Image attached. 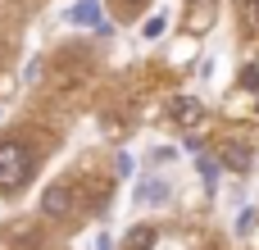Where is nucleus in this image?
Wrapping results in <instances>:
<instances>
[{"label": "nucleus", "mask_w": 259, "mask_h": 250, "mask_svg": "<svg viewBox=\"0 0 259 250\" xmlns=\"http://www.w3.org/2000/svg\"><path fill=\"white\" fill-rule=\"evenodd\" d=\"M36 173V155L27 141H0V191H18L23 182H32Z\"/></svg>", "instance_id": "obj_1"}, {"label": "nucleus", "mask_w": 259, "mask_h": 250, "mask_svg": "<svg viewBox=\"0 0 259 250\" xmlns=\"http://www.w3.org/2000/svg\"><path fill=\"white\" fill-rule=\"evenodd\" d=\"M41 214H46V219H55V223H59V219H68V214H73V191H68L64 182L46 187V191H41Z\"/></svg>", "instance_id": "obj_2"}, {"label": "nucleus", "mask_w": 259, "mask_h": 250, "mask_svg": "<svg viewBox=\"0 0 259 250\" xmlns=\"http://www.w3.org/2000/svg\"><path fill=\"white\" fill-rule=\"evenodd\" d=\"M200 114H205V105H200L196 96H173V100H168V118H173V123H182V128L200 123Z\"/></svg>", "instance_id": "obj_3"}, {"label": "nucleus", "mask_w": 259, "mask_h": 250, "mask_svg": "<svg viewBox=\"0 0 259 250\" xmlns=\"http://www.w3.org/2000/svg\"><path fill=\"white\" fill-rule=\"evenodd\" d=\"M68 18L73 23H87V27H100V0H77L68 9Z\"/></svg>", "instance_id": "obj_4"}, {"label": "nucleus", "mask_w": 259, "mask_h": 250, "mask_svg": "<svg viewBox=\"0 0 259 250\" xmlns=\"http://www.w3.org/2000/svg\"><path fill=\"white\" fill-rule=\"evenodd\" d=\"M223 169L246 173V169H250V150H246V146H223Z\"/></svg>", "instance_id": "obj_5"}, {"label": "nucleus", "mask_w": 259, "mask_h": 250, "mask_svg": "<svg viewBox=\"0 0 259 250\" xmlns=\"http://www.w3.org/2000/svg\"><path fill=\"white\" fill-rule=\"evenodd\" d=\"M123 246H127V250H150V246H155V228H132Z\"/></svg>", "instance_id": "obj_6"}, {"label": "nucleus", "mask_w": 259, "mask_h": 250, "mask_svg": "<svg viewBox=\"0 0 259 250\" xmlns=\"http://www.w3.org/2000/svg\"><path fill=\"white\" fill-rule=\"evenodd\" d=\"M164 27H168L164 18H146V27H141V36H150V41H155V36H164Z\"/></svg>", "instance_id": "obj_7"}, {"label": "nucleus", "mask_w": 259, "mask_h": 250, "mask_svg": "<svg viewBox=\"0 0 259 250\" xmlns=\"http://www.w3.org/2000/svg\"><path fill=\"white\" fill-rule=\"evenodd\" d=\"M164 196H168L164 182H146V191H141V200H164Z\"/></svg>", "instance_id": "obj_8"}, {"label": "nucleus", "mask_w": 259, "mask_h": 250, "mask_svg": "<svg viewBox=\"0 0 259 250\" xmlns=\"http://www.w3.org/2000/svg\"><path fill=\"white\" fill-rule=\"evenodd\" d=\"M241 87H250V91H259V68H255V64H250V68L241 73Z\"/></svg>", "instance_id": "obj_9"}, {"label": "nucleus", "mask_w": 259, "mask_h": 250, "mask_svg": "<svg viewBox=\"0 0 259 250\" xmlns=\"http://www.w3.org/2000/svg\"><path fill=\"white\" fill-rule=\"evenodd\" d=\"M191 5H205V14H209V5H214V0H191Z\"/></svg>", "instance_id": "obj_10"}, {"label": "nucleus", "mask_w": 259, "mask_h": 250, "mask_svg": "<svg viewBox=\"0 0 259 250\" xmlns=\"http://www.w3.org/2000/svg\"><path fill=\"white\" fill-rule=\"evenodd\" d=\"M127 5H141V0H127Z\"/></svg>", "instance_id": "obj_11"}]
</instances>
